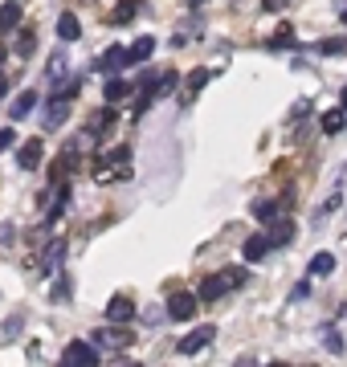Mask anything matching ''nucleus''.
I'll use <instances>...</instances> for the list:
<instances>
[{
	"label": "nucleus",
	"mask_w": 347,
	"mask_h": 367,
	"mask_svg": "<svg viewBox=\"0 0 347 367\" xmlns=\"http://www.w3.org/2000/svg\"><path fill=\"white\" fill-rule=\"evenodd\" d=\"M246 278H249V273L241 266H237V269H225V273H209V278L200 282L197 298L200 302H221L229 290H241V286H246Z\"/></svg>",
	"instance_id": "f257e3e1"
},
{
	"label": "nucleus",
	"mask_w": 347,
	"mask_h": 367,
	"mask_svg": "<svg viewBox=\"0 0 347 367\" xmlns=\"http://www.w3.org/2000/svg\"><path fill=\"white\" fill-rule=\"evenodd\" d=\"M94 363H99V347L90 339H74V343H66L57 367H94Z\"/></svg>",
	"instance_id": "f03ea898"
},
{
	"label": "nucleus",
	"mask_w": 347,
	"mask_h": 367,
	"mask_svg": "<svg viewBox=\"0 0 347 367\" xmlns=\"http://www.w3.org/2000/svg\"><path fill=\"white\" fill-rule=\"evenodd\" d=\"M197 306H200L197 294L180 290V294H172V298H167V318H176V322H188V318H197Z\"/></svg>",
	"instance_id": "7ed1b4c3"
},
{
	"label": "nucleus",
	"mask_w": 347,
	"mask_h": 367,
	"mask_svg": "<svg viewBox=\"0 0 347 367\" xmlns=\"http://www.w3.org/2000/svg\"><path fill=\"white\" fill-rule=\"evenodd\" d=\"M213 339H216V327H209V322H204V327H197V331L184 334L180 343H176V351H180V355H197V351H204Z\"/></svg>",
	"instance_id": "20e7f679"
},
{
	"label": "nucleus",
	"mask_w": 347,
	"mask_h": 367,
	"mask_svg": "<svg viewBox=\"0 0 347 367\" xmlns=\"http://www.w3.org/2000/svg\"><path fill=\"white\" fill-rule=\"evenodd\" d=\"M131 62H127V50L123 45H111V50H102V57L94 62V69L99 74H106V78H119V69H127Z\"/></svg>",
	"instance_id": "39448f33"
},
{
	"label": "nucleus",
	"mask_w": 347,
	"mask_h": 367,
	"mask_svg": "<svg viewBox=\"0 0 347 367\" xmlns=\"http://www.w3.org/2000/svg\"><path fill=\"white\" fill-rule=\"evenodd\" d=\"M62 261H66V241H62V237H57V241H45V249L37 257V269H41V273H57Z\"/></svg>",
	"instance_id": "423d86ee"
},
{
	"label": "nucleus",
	"mask_w": 347,
	"mask_h": 367,
	"mask_svg": "<svg viewBox=\"0 0 347 367\" xmlns=\"http://www.w3.org/2000/svg\"><path fill=\"white\" fill-rule=\"evenodd\" d=\"M41 155H45L41 139H29L25 147H17V167L21 171H37V167H41Z\"/></svg>",
	"instance_id": "0eeeda50"
},
{
	"label": "nucleus",
	"mask_w": 347,
	"mask_h": 367,
	"mask_svg": "<svg viewBox=\"0 0 347 367\" xmlns=\"http://www.w3.org/2000/svg\"><path fill=\"white\" fill-rule=\"evenodd\" d=\"M176 82H180V74H176V69H164V74H160V82L143 90V98H148V102H155V98H167V94L176 90Z\"/></svg>",
	"instance_id": "6e6552de"
},
{
	"label": "nucleus",
	"mask_w": 347,
	"mask_h": 367,
	"mask_svg": "<svg viewBox=\"0 0 347 367\" xmlns=\"http://www.w3.org/2000/svg\"><path fill=\"white\" fill-rule=\"evenodd\" d=\"M135 315H139V310H135V302H131V298H123V294L106 302V318H111V322H131Z\"/></svg>",
	"instance_id": "1a4fd4ad"
},
{
	"label": "nucleus",
	"mask_w": 347,
	"mask_h": 367,
	"mask_svg": "<svg viewBox=\"0 0 347 367\" xmlns=\"http://www.w3.org/2000/svg\"><path fill=\"white\" fill-rule=\"evenodd\" d=\"M131 331H94L90 334V343L94 347H131Z\"/></svg>",
	"instance_id": "9d476101"
},
{
	"label": "nucleus",
	"mask_w": 347,
	"mask_h": 367,
	"mask_svg": "<svg viewBox=\"0 0 347 367\" xmlns=\"http://www.w3.org/2000/svg\"><path fill=\"white\" fill-rule=\"evenodd\" d=\"M33 106H37V90H21L17 98H13V106H9V118L21 123L25 115H33Z\"/></svg>",
	"instance_id": "9b49d317"
},
{
	"label": "nucleus",
	"mask_w": 347,
	"mask_h": 367,
	"mask_svg": "<svg viewBox=\"0 0 347 367\" xmlns=\"http://www.w3.org/2000/svg\"><path fill=\"white\" fill-rule=\"evenodd\" d=\"M249 213H253V220H262V225H274L282 217V201H253Z\"/></svg>",
	"instance_id": "f8f14e48"
},
{
	"label": "nucleus",
	"mask_w": 347,
	"mask_h": 367,
	"mask_svg": "<svg viewBox=\"0 0 347 367\" xmlns=\"http://www.w3.org/2000/svg\"><path fill=\"white\" fill-rule=\"evenodd\" d=\"M274 249V245H270V237H262V233H253L246 241V245H241V257H246V261H262L265 253Z\"/></svg>",
	"instance_id": "ddd939ff"
},
{
	"label": "nucleus",
	"mask_w": 347,
	"mask_h": 367,
	"mask_svg": "<svg viewBox=\"0 0 347 367\" xmlns=\"http://www.w3.org/2000/svg\"><path fill=\"white\" fill-rule=\"evenodd\" d=\"M66 118H70V102H66V98H57V94H53V98H50V111H45V127H50V131H53V127H62Z\"/></svg>",
	"instance_id": "4468645a"
},
{
	"label": "nucleus",
	"mask_w": 347,
	"mask_h": 367,
	"mask_svg": "<svg viewBox=\"0 0 347 367\" xmlns=\"http://www.w3.org/2000/svg\"><path fill=\"white\" fill-rule=\"evenodd\" d=\"M102 98H106V102L131 98V82H127V78H106V86H102Z\"/></svg>",
	"instance_id": "2eb2a0df"
},
{
	"label": "nucleus",
	"mask_w": 347,
	"mask_h": 367,
	"mask_svg": "<svg viewBox=\"0 0 347 367\" xmlns=\"http://www.w3.org/2000/svg\"><path fill=\"white\" fill-rule=\"evenodd\" d=\"M102 164H111V167H119L123 176H131V171H127V164H131V147H127V143H119V147H111L106 155H102Z\"/></svg>",
	"instance_id": "dca6fc26"
},
{
	"label": "nucleus",
	"mask_w": 347,
	"mask_h": 367,
	"mask_svg": "<svg viewBox=\"0 0 347 367\" xmlns=\"http://www.w3.org/2000/svg\"><path fill=\"white\" fill-rule=\"evenodd\" d=\"M21 13H25V9H21L17 0H9V4H0V33H9V29H17V25H21Z\"/></svg>",
	"instance_id": "f3484780"
},
{
	"label": "nucleus",
	"mask_w": 347,
	"mask_h": 367,
	"mask_svg": "<svg viewBox=\"0 0 347 367\" xmlns=\"http://www.w3.org/2000/svg\"><path fill=\"white\" fill-rule=\"evenodd\" d=\"M151 53H155V37H139L131 50H127V62H131V66H139V62H148Z\"/></svg>",
	"instance_id": "a211bd4d"
},
{
	"label": "nucleus",
	"mask_w": 347,
	"mask_h": 367,
	"mask_svg": "<svg viewBox=\"0 0 347 367\" xmlns=\"http://www.w3.org/2000/svg\"><path fill=\"white\" fill-rule=\"evenodd\" d=\"M57 37H62V41H78V37H82V25H78L74 13H62V17H57Z\"/></svg>",
	"instance_id": "6ab92c4d"
},
{
	"label": "nucleus",
	"mask_w": 347,
	"mask_h": 367,
	"mask_svg": "<svg viewBox=\"0 0 347 367\" xmlns=\"http://www.w3.org/2000/svg\"><path fill=\"white\" fill-rule=\"evenodd\" d=\"M66 201H70V184H62V188H57V201H53V204H50V213H45V225H41V233H45L53 220L66 213Z\"/></svg>",
	"instance_id": "aec40b11"
},
{
	"label": "nucleus",
	"mask_w": 347,
	"mask_h": 367,
	"mask_svg": "<svg viewBox=\"0 0 347 367\" xmlns=\"http://www.w3.org/2000/svg\"><path fill=\"white\" fill-rule=\"evenodd\" d=\"M319 127H323V135H339L347 127V111H327L319 118Z\"/></svg>",
	"instance_id": "412c9836"
},
{
	"label": "nucleus",
	"mask_w": 347,
	"mask_h": 367,
	"mask_svg": "<svg viewBox=\"0 0 347 367\" xmlns=\"http://www.w3.org/2000/svg\"><path fill=\"white\" fill-rule=\"evenodd\" d=\"M307 269H311V278H327L331 269H335V257L331 253H314L311 261H307Z\"/></svg>",
	"instance_id": "4be33fe9"
},
{
	"label": "nucleus",
	"mask_w": 347,
	"mask_h": 367,
	"mask_svg": "<svg viewBox=\"0 0 347 367\" xmlns=\"http://www.w3.org/2000/svg\"><path fill=\"white\" fill-rule=\"evenodd\" d=\"M45 74H50V82L57 86V82H62V78L70 74V57H66V53H53V57H50V69H45Z\"/></svg>",
	"instance_id": "5701e85b"
},
{
	"label": "nucleus",
	"mask_w": 347,
	"mask_h": 367,
	"mask_svg": "<svg viewBox=\"0 0 347 367\" xmlns=\"http://www.w3.org/2000/svg\"><path fill=\"white\" fill-rule=\"evenodd\" d=\"M209 78H213V69H197V74L184 82V98H188V94H200V90L209 86Z\"/></svg>",
	"instance_id": "b1692460"
},
{
	"label": "nucleus",
	"mask_w": 347,
	"mask_h": 367,
	"mask_svg": "<svg viewBox=\"0 0 347 367\" xmlns=\"http://www.w3.org/2000/svg\"><path fill=\"white\" fill-rule=\"evenodd\" d=\"M290 241H294V225H290V220H286V225H274V233H270V245L278 249V245H290Z\"/></svg>",
	"instance_id": "393cba45"
},
{
	"label": "nucleus",
	"mask_w": 347,
	"mask_h": 367,
	"mask_svg": "<svg viewBox=\"0 0 347 367\" xmlns=\"http://www.w3.org/2000/svg\"><path fill=\"white\" fill-rule=\"evenodd\" d=\"M294 45H298V41H294V33H290V25L270 37V50H294Z\"/></svg>",
	"instance_id": "a878e982"
},
{
	"label": "nucleus",
	"mask_w": 347,
	"mask_h": 367,
	"mask_svg": "<svg viewBox=\"0 0 347 367\" xmlns=\"http://www.w3.org/2000/svg\"><path fill=\"white\" fill-rule=\"evenodd\" d=\"M135 13H139V9H135V0H127V4H119L115 13H111V21H115V25H127Z\"/></svg>",
	"instance_id": "bb28decb"
},
{
	"label": "nucleus",
	"mask_w": 347,
	"mask_h": 367,
	"mask_svg": "<svg viewBox=\"0 0 347 367\" xmlns=\"http://www.w3.org/2000/svg\"><path fill=\"white\" fill-rule=\"evenodd\" d=\"M323 343H327L331 355H339V351H343V339H339V331H335V327H323Z\"/></svg>",
	"instance_id": "cd10ccee"
},
{
	"label": "nucleus",
	"mask_w": 347,
	"mask_h": 367,
	"mask_svg": "<svg viewBox=\"0 0 347 367\" xmlns=\"http://www.w3.org/2000/svg\"><path fill=\"white\" fill-rule=\"evenodd\" d=\"M343 50H347L343 37H331V41H323V45H319V53H327V57H335V53H343Z\"/></svg>",
	"instance_id": "c85d7f7f"
},
{
	"label": "nucleus",
	"mask_w": 347,
	"mask_h": 367,
	"mask_svg": "<svg viewBox=\"0 0 347 367\" xmlns=\"http://www.w3.org/2000/svg\"><path fill=\"white\" fill-rule=\"evenodd\" d=\"M37 50V41H33V33H21V41H17V57H29V53Z\"/></svg>",
	"instance_id": "c756f323"
},
{
	"label": "nucleus",
	"mask_w": 347,
	"mask_h": 367,
	"mask_svg": "<svg viewBox=\"0 0 347 367\" xmlns=\"http://www.w3.org/2000/svg\"><path fill=\"white\" fill-rule=\"evenodd\" d=\"M53 302H70V278H57V282H53Z\"/></svg>",
	"instance_id": "7c9ffc66"
},
{
	"label": "nucleus",
	"mask_w": 347,
	"mask_h": 367,
	"mask_svg": "<svg viewBox=\"0 0 347 367\" xmlns=\"http://www.w3.org/2000/svg\"><path fill=\"white\" fill-rule=\"evenodd\" d=\"M13 143H17V131L13 127H0V151H9Z\"/></svg>",
	"instance_id": "2f4dec72"
},
{
	"label": "nucleus",
	"mask_w": 347,
	"mask_h": 367,
	"mask_svg": "<svg viewBox=\"0 0 347 367\" xmlns=\"http://www.w3.org/2000/svg\"><path fill=\"white\" fill-rule=\"evenodd\" d=\"M307 294H311V286H307V282H298L294 290H290V302H302Z\"/></svg>",
	"instance_id": "473e14b6"
},
{
	"label": "nucleus",
	"mask_w": 347,
	"mask_h": 367,
	"mask_svg": "<svg viewBox=\"0 0 347 367\" xmlns=\"http://www.w3.org/2000/svg\"><path fill=\"white\" fill-rule=\"evenodd\" d=\"M237 367H262V363H258V359H249V355H241V359H237Z\"/></svg>",
	"instance_id": "72a5a7b5"
},
{
	"label": "nucleus",
	"mask_w": 347,
	"mask_h": 367,
	"mask_svg": "<svg viewBox=\"0 0 347 367\" xmlns=\"http://www.w3.org/2000/svg\"><path fill=\"white\" fill-rule=\"evenodd\" d=\"M339 17H343V25H347V9H339Z\"/></svg>",
	"instance_id": "f704fd0d"
},
{
	"label": "nucleus",
	"mask_w": 347,
	"mask_h": 367,
	"mask_svg": "<svg viewBox=\"0 0 347 367\" xmlns=\"http://www.w3.org/2000/svg\"><path fill=\"white\" fill-rule=\"evenodd\" d=\"M265 367H290V363H265Z\"/></svg>",
	"instance_id": "c9c22d12"
},
{
	"label": "nucleus",
	"mask_w": 347,
	"mask_h": 367,
	"mask_svg": "<svg viewBox=\"0 0 347 367\" xmlns=\"http://www.w3.org/2000/svg\"><path fill=\"white\" fill-rule=\"evenodd\" d=\"M0 66H4V50H0ZM0 74H4V69H0Z\"/></svg>",
	"instance_id": "e433bc0d"
},
{
	"label": "nucleus",
	"mask_w": 347,
	"mask_h": 367,
	"mask_svg": "<svg viewBox=\"0 0 347 367\" xmlns=\"http://www.w3.org/2000/svg\"><path fill=\"white\" fill-rule=\"evenodd\" d=\"M0 94H4V74H0Z\"/></svg>",
	"instance_id": "4c0bfd02"
},
{
	"label": "nucleus",
	"mask_w": 347,
	"mask_h": 367,
	"mask_svg": "<svg viewBox=\"0 0 347 367\" xmlns=\"http://www.w3.org/2000/svg\"><path fill=\"white\" fill-rule=\"evenodd\" d=\"M343 111H347V90H343Z\"/></svg>",
	"instance_id": "58836bf2"
},
{
	"label": "nucleus",
	"mask_w": 347,
	"mask_h": 367,
	"mask_svg": "<svg viewBox=\"0 0 347 367\" xmlns=\"http://www.w3.org/2000/svg\"><path fill=\"white\" fill-rule=\"evenodd\" d=\"M127 367H139V363H127Z\"/></svg>",
	"instance_id": "ea45409f"
}]
</instances>
